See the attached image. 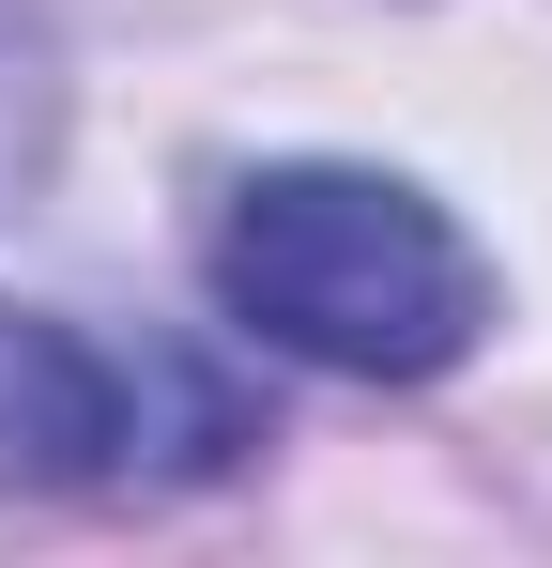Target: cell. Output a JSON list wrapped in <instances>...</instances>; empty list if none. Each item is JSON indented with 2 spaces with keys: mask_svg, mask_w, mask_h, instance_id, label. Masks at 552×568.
<instances>
[{
  "mask_svg": "<svg viewBox=\"0 0 552 568\" xmlns=\"http://www.w3.org/2000/svg\"><path fill=\"white\" fill-rule=\"evenodd\" d=\"M47 154H62V31L31 0H0V200L47 185Z\"/></svg>",
  "mask_w": 552,
  "mask_h": 568,
  "instance_id": "3957f363",
  "label": "cell"
},
{
  "mask_svg": "<svg viewBox=\"0 0 552 568\" xmlns=\"http://www.w3.org/2000/svg\"><path fill=\"white\" fill-rule=\"evenodd\" d=\"M215 292L231 323L307 354V369L354 384H430L491 338V262L430 185L399 170H338V154H292L246 170L215 200Z\"/></svg>",
  "mask_w": 552,
  "mask_h": 568,
  "instance_id": "6da1fadb",
  "label": "cell"
},
{
  "mask_svg": "<svg viewBox=\"0 0 552 568\" xmlns=\"http://www.w3.org/2000/svg\"><path fill=\"white\" fill-rule=\"evenodd\" d=\"M262 446L246 384L170 338H92L0 307V491H123V476H231Z\"/></svg>",
  "mask_w": 552,
  "mask_h": 568,
  "instance_id": "7a4b0ae2",
  "label": "cell"
}]
</instances>
